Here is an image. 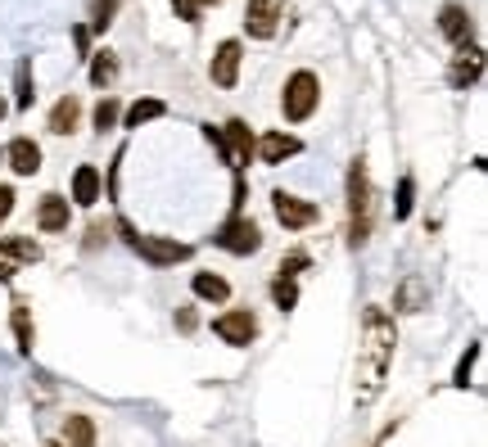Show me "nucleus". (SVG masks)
I'll use <instances>...</instances> for the list:
<instances>
[{
    "label": "nucleus",
    "mask_w": 488,
    "mask_h": 447,
    "mask_svg": "<svg viewBox=\"0 0 488 447\" xmlns=\"http://www.w3.org/2000/svg\"><path fill=\"white\" fill-rule=\"evenodd\" d=\"M393 348H398V326L384 308H366L362 312V343H358V380H353V398L358 407H371L389 380L393 366Z\"/></svg>",
    "instance_id": "nucleus-1"
},
{
    "label": "nucleus",
    "mask_w": 488,
    "mask_h": 447,
    "mask_svg": "<svg viewBox=\"0 0 488 447\" xmlns=\"http://www.w3.org/2000/svg\"><path fill=\"white\" fill-rule=\"evenodd\" d=\"M375 226V190H371V172L366 158L349 163V249H362Z\"/></svg>",
    "instance_id": "nucleus-2"
},
{
    "label": "nucleus",
    "mask_w": 488,
    "mask_h": 447,
    "mask_svg": "<svg viewBox=\"0 0 488 447\" xmlns=\"http://www.w3.org/2000/svg\"><path fill=\"white\" fill-rule=\"evenodd\" d=\"M118 230L122 239L131 244V253H140L149 267H177V262H186L195 249L190 244H181V239H168V235H140L131 222H122L118 218Z\"/></svg>",
    "instance_id": "nucleus-3"
},
{
    "label": "nucleus",
    "mask_w": 488,
    "mask_h": 447,
    "mask_svg": "<svg viewBox=\"0 0 488 447\" xmlns=\"http://www.w3.org/2000/svg\"><path fill=\"white\" fill-rule=\"evenodd\" d=\"M321 105V82H317V73H294L290 82H285V96H280V113H285V122H308L312 113Z\"/></svg>",
    "instance_id": "nucleus-4"
},
{
    "label": "nucleus",
    "mask_w": 488,
    "mask_h": 447,
    "mask_svg": "<svg viewBox=\"0 0 488 447\" xmlns=\"http://www.w3.org/2000/svg\"><path fill=\"white\" fill-rule=\"evenodd\" d=\"M213 244H218V249H227V253H236V258H249V253H258V249H262V230H258V222H253V218L231 213L227 222L218 226Z\"/></svg>",
    "instance_id": "nucleus-5"
},
{
    "label": "nucleus",
    "mask_w": 488,
    "mask_h": 447,
    "mask_svg": "<svg viewBox=\"0 0 488 447\" xmlns=\"http://www.w3.org/2000/svg\"><path fill=\"white\" fill-rule=\"evenodd\" d=\"M280 18H285V0H249L244 5V32L253 41H271Z\"/></svg>",
    "instance_id": "nucleus-6"
},
{
    "label": "nucleus",
    "mask_w": 488,
    "mask_h": 447,
    "mask_svg": "<svg viewBox=\"0 0 488 447\" xmlns=\"http://www.w3.org/2000/svg\"><path fill=\"white\" fill-rule=\"evenodd\" d=\"M271 213H276V222L285 226V230H308V226L317 222V204H308V199H299L290 190L271 195Z\"/></svg>",
    "instance_id": "nucleus-7"
},
{
    "label": "nucleus",
    "mask_w": 488,
    "mask_h": 447,
    "mask_svg": "<svg viewBox=\"0 0 488 447\" xmlns=\"http://www.w3.org/2000/svg\"><path fill=\"white\" fill-rule=\"evenodd\" d=\"M213 335L222 339V343H231V348H249V343L258 339V317H253L249 308L222 312V317L213 321Z\"/></svg>",
    "instance_id": "nucleus-8"
},
{
    "label": "nucleus",
    "mask_w": 488,
    "mask_h": 447,
    "mask_svg": "<svg viewBox=\"0 0 488 447\" xmlns=\"http://www.w3.org/2000/svg\"><path fill=\"white\" fill-rule=\"evenodd\" d=\"M484 77V50L471 41V46H457V55H452V68H448V82H452V91H471L475 82Z\"/></svg>",
    "instance_id": "nucleus-9"
},
{
    "label": "nucleus",
    "mask_w": 488,
    "mask_h": 447,
    "mask_svg": "<svg viewBox=\"0 0 488 447\" xmlns=\"http://www.w3.org/2000/svg\"><path fill=\"white\" fill-rule=\"evenodd\" d=\"M240 59H244V46H240V41H222V46H218V55H213V64H208V77H213V86L231 91V86L240 82Z\"/></svg>",
    "instance_id": "nucleus-10"
},
{
    "label": "nucleus",
    "mask_w": 488,
    "mask_h": 447,
    "mask_svg": "<svg viewBox=\"0 0 488 447\" xmlns=\"http://www.w3.org/2000/svg\"><path fill=\"white\" fill-rule=\"evenodd\" d=\"M253 154H258L267 168H280L285 158H299V154H303V140L290 136V131H267V136L253 145Z\"/></svg>",
    "instance_id": "nucleus-11"
},
{
    "label": "nucleus",
    "mask_w": 488,
    "mask_h": 447,
    "mask_svg": "<svg viewBox=\"0 0 488 447\" xmlns=\"http://www.w3.org/2000/svg\"><path fill=\"white\" fill-rule=\"evenodd\" d=\"M253 145H258V140H253V131L244 127L240 117H231V122L222 127V149H227V163H231L236 172H244V168H249V158H253Z\"/></svg>",
    "instance_id": "nucleus-12"
},
{
    "label": "nucleus",
    "mask_w": 488,
    "mask_h": 447,
    "mask_svg": "<svg viewBox=\"0 0 488 447\" xmlns=\"http://www.w3.org/2000/svg\"><path fill=\"white\" fill-rule=\"evenodd\" d=\"M100 199H105V177H100V168L82 163V168L73 172V204H82V208H96Z\"/></svg>",
    "instance_id": "nucleus-13"
},
{
    "label": "nucleus",
    "mask_w": 488,
    "mask_h": 447,
    "mask_svg": "<svg viewBox=\"0 0 488 447\" xmlns=\"http://www.w3.org/2000/svg\"><path fill=\"white\" fill-rule=\"evenodd\" d=\"M5 158H9V168H14L18 177H36V172H41V145L27 140V136H14L9 149H5Z\"/></svg>",
    "instance_id": "nucleus-14"
},
{
    "label": "nucleus",
    "mask_w": 488,
    "mask_h": 447,
    "mask_svg": "<svg viewBox=\"0 0 488 447\" xmlns=\"http://www.w3.org/2000/svg\"><path fill=\"white\" fill-rule=\"evenodd\" d=\"M439 32L457 46H471V9L466 5H443L439 9Z\"/></svg>",
    "instance_id": "nucleus-15"
},
{
    "label": "nucleus",
    "mask_w": 488,
    "mask_h": 447,
    "mask_svg": "<svg viewBox=\"0 0 488 447\" xmlns=\"http://www.w3.org/2000/svg\"><path fill=\"white\" fill-rule=\"evenodd\" d=\"M36 226H41L46 235L68 230V199H64V195H46V199L36 204Z\"/></svg>",
    "instance_id": "nucleus-16"
},
{
    "label": "nucleus",
    "mask_w": 488,
    "mask_h": 447,
    "mask_svg": "<svg viewBox=\"0 0 488 447\" xmlns=\"http://www.w3.org/2000/svg\"><path fill=\"white\" fill-rule=\"evenodd\" d=\"M0 258L14 262V267H32V262H41V244L27 239V235H5L0 239Z\"/></svg>",
    "instance_id": "nucleus-17"
},
{
    "label": "nucleus",
    "mask_w": 488,
    "mask_h": 447,
    "mask_svg": "<svg viewBox=\"0 0 488 447\" xmlns=\"http://www.w3.org/2000/svg\"><path fill=\"white\" fill-rule=\"evenodd\" d=\"M393 308H398V312H421V308H430V285H425L421 276H407V280L398 285V294H393Z\"/></svg>",
    "instance_id": "nucleus-18"
},
{
    "label": "nucleus",
    "mask_w": 488,
    "mask_h": 447,
    "mask_svg": "<svg viewBox=\"0 0 488 447\" xmlns=\"http://www.w3.org/2000/svg\"><path fill=\"white\" fill-rule=\"evenodd\" d=\"M77 122H82V100H77V96H64V100L50 109V122H46V127H50L55 136H73Z\"/></svg>",
    "instance_id": "nucleus-19"
},
{
    "label": "nucleus",
    "mask_w": 488,
    "mask_h": 447,
    "mask_svg": "<svg viewBox=\"0 0 488 447\" xmlns=\"http://www.w3.org/2000/svg\"><path fill=\"white\" fill-rule=\"evenodd\" d=\"M9 321H14L18 352H32V343H36V326H32V308H27V299H14V303H9Z\"/></svg>",
    "instance_id": "nucleus-20"
},
{
    "label": "nucleus",
    "mask_w": 488,
    "mask_h": 447,
    "mask_svg": "<svg viewBox=\"0 0 488 447\" xmlns=\"http://www.w3.org/2000/svg\"><path fill=\"white\" fill-rule=\"evenodd\" d=\"M190 290H195V299H204V303H227V299H231V285H227L218 271H195Z\"/></svg>",
    "instance_id": "nucleus-21"
},
{
    "label": "nucleus",
    "mask_w": 488,
    "mask_h": 447,
    "mask_svg": "<svg viewBox=\"0 0 488 447\" xmlns=\"http://www.w3.org/2000/svg\"><path fill=\"white\" fill-rule=\"evenodd\" d=\"M64 443L68 447H96V421L82 416V411H73V416L64 421Z\"/></svg>",
    "instance_id": "nucleus-22"
},
{
    "label": "nucleus",
    "mask_w": 488,
    "mask_h": 447,
    "mask_svg": "<svg viewBox=\"0 0 488 447\" xmlns=\"http://www.w3.org/2000/svg\"><path fill=\"white\" fill-rule=\"evenodd\" d=\"M32 100H36L32 64H27V59H18V68H14V109H32Z\"/></svg>",
    "instance_id": "nucleus-23"
},
{
    "label": "nucleus",
    "mask_w": 488,
    "mask_h": 447,
    "mask_svg": "<svg viewBox=\"0 0 488 447\" xmlns=\"http://www.w3.org/2000/svg\"><path fill=\"white\" fill-rule=\"evenodd\" d=\"M114 77H118V55H114V50H96V55H91V82H96V86H109Z\"/></svg>",
    "instance_id": "nucleus-24"
},
{
    "label": "nucleus",
    "mask_w": 488,
    "mask_h": 447,
    "mask_svg": "<svg viewBox=\"0 0 488 447\" xmlns=\"http://www.w3.org/2000/svg\"><path fill=\"white\" fill-rule=\"evenodd\" d=\"M168 105L163 100H136L131 109H127V127H145V122H154V117H163Z\"/></svg>",
    "instance_id": "nucleus-25"
},
{
    "label": "nucleus",
    "mask_w": 488,
    "mask_h": 447,
    "mask_svg": "<svg viewBox=\"0 0 488 447\" xmlns=\"http://www.w3.org/2000/svg\"><path fill=\"white\" fill-rule=\"evenodd\" d=\"M271 303H276L280 312H290V308L299 303V285L285 280V276H276V280H271Z\"/></svg>",
    "instance_id": "nucleus-26"
},
{
    "label": "nucleus",
    "mask_w": 488,
    "mask_h": 447,
    "mask_svg": "<svg viewBox=\"0 0 488 447\" xmlns=\"http://www.w3.org/2000/svg\"><path fill=\"white\" fill-rule=\"evenodd\" d=\"M91 5V32H105L118 14V0H86Z\"/></svg>",
    "instance_id": "nucleus-27"
},
{
    "label": "nucleus",
    "mask_w": 488,
    "mask_h": 447,
    "mask_svg": "<svg viewBox=\"0 0 488 447\" xmlns=\"http://www.w3.org/2000/svg\"><path fill=\"white\" fill-rule=\"evenodd\" d=\"M412 204H416V181L412 177H402L398 181V204H393V218L402 222V218H412Z\"/></svg>",
    "instance_id": "nucleus-28"
},
{
    "label": "nucleus",
    "mask_w": 488,
    "mask_h": 447,
    "mask_svg": "<svg viewBox=\"0 0 488 447\" xmlns=\"http://www.w3.org/2000/svg\"><path fill=\"white\" fill-rule=\"evenodd\" d=\"M480 352H484V348H480V343H471V348H466V357L457 361V375H452V384H457V389H466V384H471V371H475Z\"/></svg>",
    "instance_id": "nucleus-29"
},
{
    "label": "nucleus",
    "mask_w": 488,
    "mask_h": 447,
    "mask_svg": "<svg viewBox=\"0 0 488 447\" xmlns=\"http://www.w3.org/2000/svg\"><path fill=\"white\" fill-rule=\"evenodd\" d=\"M118 100H100V105H96V131H100V136H105V131H109V127H114V122H118Z\"/></svg>",
    "instance_id": "nucleus-30"
},
{
    "label": "nucleus",
    "mask_w": 488,
    "mask_h": 447,
    "mask_svg": "<svg viewBox=\"0 0 488 447\" xmlns=\"http://www.w3.org/2000/svg\"><path fill=\"white\" fill-rule=\"evenodd\" d=\"M308 262H312L308 253H290V258H280V267H276V271H280L285 280H294V276H299V271H303Z\"/></svg>",
    "instance_id": "nucleus-31"
},
{
    "label": "nucleus",
    "mask_w": 488,
    "mask_h": 447,
    "mask_svg": "<svg viewBox=\"0 0 488 447\" xmlns=\"http://www.w3.org/2000/svg\"><path fill=\"white\" fill-rule=\"evenodd\" d=\"M172 9H177V18H186V23H199V0H172Z\"/></svg>",
    "instance_id": "nucleus-32"
},
{
    "label": "nucleus",
    "mask_w": 488,
    "mask_h": 447,
    "mask_svg": "<svg viewBox=\"0 0 488 447\" xmlns=\"http://www.w3.org/2000/svg\"><path fill=\"white\" fill-rule=\"evenodd\" d=\"M177 326H181V330L190 335V330L199 326V317H195V308H181V312H177Z\"/></svg>",
    "instance_id": "nucleus-33"
},
{
    "label": "nucleus",
    "mask_w": 488,
    "mask_h": 447,
    "mask_svg": "<svg viewBox=\"0 0 488 447\" xmlns=\"http://www.w3.org/2000/svg\"><path fill=\"white\" fill-rule=\"evenodd\" d=\"M73 41H77L82 55H91V27H73Z\"/></svg>",
    "instance_id": "nucleus-34"
},
{
    "label": "nucleus",
    "mask_w": 488,
    "mask_h": 447,
    "mask_svg": "<svg viewBox=\"0 0 488 447\" xmlns=\"http://www.w3.org/2000/svg\"><path fill=\"white\" fill-rule=\"evenodd\" d=\"M9 213H14V190H9V186H0V222H5Z\"/></svg>",
    "instance_id": "nucleus-35"
},
{
    "label": "nucleus",
    "mask_w": 488,
    "mask_h": 447,
    "mask_svg": "<svg viewBox=\"0 0 488 447\" xmlns=\"http://www.w3.org/2000/svg\"><path fill=\"white\" fill-rule=\"evenodd\" d=\"M14 276H18V267H14V262H5V258H0V285H9V280H14Z\"/></svg>",
    "instance_id": "nucleus-36"
},
{
    "label": "nucleus",
    "mask_w": 488,
    "mask_h": 447,
    "mask_svg": "<svg viewBox=\"0 0 488 447\" xmlns=\"http://www.w3.org/2000/svg\"><path fill=\"white\" fill-rule=\"evenodd\" d=\"M199 5H222V0H199Z\"/></svg>",
    "instance_id": "nucleus-37"
},
{
    "label": "nucleus",
    "mask_w": 488,
    "mask_h": 447,
    "mask_svg": "<svg viewBox=\"0 0 488 447\" xmlns=\"http://www.w3.org/2000/svg\"><path fill=\"white\" fill-rule=\"evenodd\" d=\"M5 109H9V105H5V100H0V117H5Z\"/></svg>",
    "instance_id": "nucleus-38"
},
{
    "label": "nucleus",
    "mask_w": 488,
    "mask_h": 447,
    "mask_svg": "<svg viewBox=\"0 0 488 447\" xmlns=\"http://www.w3.org/2000/svg\"><path fill=\"white\" fill-rule=\"evenodd\" d=\"M50 447H59V443H50Z\"/></svg>",
    "instance_id": "nucleus-39"
},
{
    "label": "nucleus",
    "mask_w": 488,
    "mask_h": 447,
    "mask_svg": "<svg viewBox=\"0 0 488 447\" xmlns=\"http://www.w3.org/2000/svg\"><path fill=\"white\" fill-rule=\"evenodd\" d=\"M0 158H5V154H0Z\"/></svg>",
    "instance_id": "nucleus-40"
}]
</instances>
